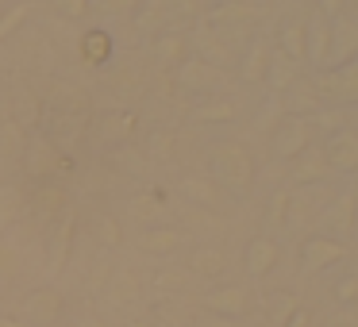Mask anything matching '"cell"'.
<instances>
[{
	"instance_id": "6da1fadb",
	"label": "cell",
	"mask_w": 358,
	"mask_h": 327,
	"mask_svg": "<svg viewBox=\"0 0 358 327\" xmlns=\"http://www.w3.org/2000/svg\"><path fill=\"white\" fill-rule=\"evenodd\" d=\"M208 166L212 173L208 177L216 181L224 193H235V196H247L250 185H255V154L243 139H224L208 150Z\"/></svg>"
},
{
	"instance_id": "7a4b0ae2",
	"label": "cell",
	"mask_w": 358,
	"mask_h": 327,
	"mask_svg": "<svg viewBox=\"0 0 358 327\" xmlns=\"http://www.w3.org/2000/svg\"><path fill=\"white\" fill-rule=\"evenodd\" d=\"M24 166L35 181H55L58 173H66V158L58 154L55 139L50 135H27L24 147Z\"/></svg>"
},
{
	"instance_id": "3957f363",
	"label": "cell",
	"mask_w": 358,
	"mask_h": 327,
	"mask_svg": "<svg viewBox=\"0 0 358 327\" xmlns=\"http://www.w3.org/2000/svg\"><path fill=\"white\" fill-rule=\"evenodd\" d=\"M312 131H316V124H312V119L285 116L278 127H273V154L285 158V162H293L296 154H304V150L312 147Z\"/></svg>"
},
{
	"instance_id": "277c9868",
	"label": "cell",
	"mask_w": 358,
	"mask_h": 327,
	"mask_svg": "<svg viewBox=\"0 0 358 327\" xmlns=\"http://www.w3.org/2000/svg\"><path fill=\"white\" fill-rule=\"evenodd\" d=\"M355 58H358V24L347 16L331 20L327 24V62H331V70H343Z\"/></svg>"
},
{
	"instance_id": "5b68a950",
	"label": "cell",
	"mask_w": 358,
	"mask_h": 327,
	"mask_svg": "<svg viewBox=\"0 0 358 327\" xmlns=\"http://www.w3.org/2000/svg\"><path fill=\"white\" fill-rule=\"evenodd\" d=\"M320 150H324L327 170H343V173L358 170V131L355 127H339V131H331L327 147H320Z\"/></svg>"
},
{
	"instance_id": "8992f818",
	"label": "cell",
	"mask_w": 358,
	"mask_h": 327,
	"mask_svg": "<svg viewBox=\"0 0 358 327\" xmlns=\"http://www.w3.org/2000/svg\"><path fill=\"white\" fill-rule=\"evenodd\" d=\"M304 254V273H320L327 266H335L339 258H347V242L343 239H327V235H312L301 247Z\"/></svg>"
},
{
	"instance_id": "52a82bcc",
	"label": "cell",
	"mask_w": 358,
	"mask_h": 327,
	"mask_svg": "<svg viewBox=\"0 0 358 327\" xmlns=\"http://www.w3.org/2000/svg\"><path fill=\"white\" fill-rule=\"evenodd\" d=\"M281 262V247L273 235H255V239L247 242V254H243V266H247L250 277H266V273H273Z\"/></svg>"
},
{
	"instance_id": "ba28073f",
	"label": "cell",
	"mask_w": 358,
	"mask_h": 327,
	"mask_svg": "<svg viewBox=\"0 0 358 327\" xmlns=\"http://www.w3.org/2000/svg\"><path fill=\"white\" fill-rule=\"evenodd\" d=\"M320 224H324V231H320V235H327V239H339L343 231H350V227H355V189L331 196L327 208L320 212Z\"/></svg>"
},
{
	"instance_id": "9c48e42d",
	"label": "cell",
	"mask_w": 358,
	"mask_h": 327,
	"mask_svg": "<svg viewBox=\"0 0 358 327\" xmlns=\"http://www.w3.org/2000/svg\"><path fill=\"white\" fill-rule=\"evenodd\" d=\"M62 308H66V296L58 293V289H35V293H27V300H24V316L31 319V324H39V327L62 319Z\"/></svg>"
},
{
	"instance_id": "30bf717a",
	"label": "cell",
	"mask_w": 358,
	"mask_h": 327,
	"mask_svg": "<svg viewBox=\"0 0 358 327\" xmlns=\"http://www.w3.org/2000/svg\"><path fill=\"white\" fill-rule=\"evenodd\" d=\"M178 81H181L185 89H201V93H212V89L224 85V70L193 54V58H185V62L178 66Z\"/></svg>"
},
{
	"instance_id": "8fae6325",
	"label": "cell",
	"mask_w": 358,
	"mask_h": 327,
	"mask_svg": "<svg viewBox=\"0 0 358 327\" xmlns=\"http://www.w3.org/2000/svg\"><path fill=\"white\" fill-rule=\"evenodd\" d=\"M181 193H185L196 208H212V212L224 208V201H227L224 189H220L208 173H189V177H181Z\"/></svg>"
},
{
	"instance_id": "7c38bea8",
	"label": "cell",
	"mask_w": 358,
	"mask_h": 327,
	"mask_svg": "<svg viewBox=\"0 0 358 327\" xmlns=\"http://www.w3.org/2000/svg\"><path fill=\"white\" fill-rule=\"evenodd\" d=\"M312 89H316V93L324 89V93H331L335 101H343V104L358 101V58H355V62H347L343 70H331L320 85H312Z\"/></svg>"
},
{
	"instance_id": "4fadbf2b",
	"label": "cell",
	"mask_w": 358,
	"mask_h": 327,
	"mask_svg": "<svg viewBox=\"0 0 358 327\" xmlns=\"http://www.w3.org/2000/svg\"><path fill=\"white\" fill-rule=\"evenodd\" d=\"M304 58H308L312 66L327 62V16L320 8L304 20Z\"/></svg>"
},
{
	"instance_id": "5bb4252c",
	"label": "cell",
	"mask_w": 358,
	"mask_h": 327,
	"mask_svg": "<svg viewBox=\"0 0 358 327\" xmlns=\"http://www.w3.org/2000/svg\"><path fill=\"white\" fill-rule=\"evenodd\" d=\"M185 247V235L178 231V227H147V231L139 235V250H147V254H158V258H166V254H173V250H181Z\"/></svg>"
},
{
	"instance_id": "9a60e30c",
	"label": "cell",
	"mask_w": 358,
	"mask_h": 327,
	"mask_svg": "<svg viewBox=\"0 0 358 327\" xmlns=\"http://www.w3.org/2000/svg\"><path fill=\"white\" fill-rule=\"evenodd\" d=\"M293 181L296 185H324V177L331 170H327V162H324V150L320 147H308L304 154H296L293 158Z\"/></svg>"
},
{
	"instance_id": "2e32d148",
	"label": "cell",
	"mask_w": 358,
	"mask_h": 327,
	"mask_svg": "<svg viewBox=\"0 0 358 327\" xmlns=\"http://www.w3.org/2000/svg\"><path fill=\"white\" fill-rule=\"evenodd\" d=\"M201 304L208 312H224V316H243L247 312V289L227 285V289H212V293L201 296Z\"/></svg>"
},
{
	"instance_id": "e0dca14e",
	"label": "cell",
	"mask_w": 358,
	"mask_h": 327,
	"mask_svg": "<svg viewBox=\"0 0 358 327\" xmlns=\"http://www.w3.org/2000/svg\"><path fill=\"white\" fill-rule=\"evenodd\" d=\"M135 112H120V108H112V112H104L101 116V124H96V131H101V139L104 143H127L135 135Z\"/></svg>"
},
{
	"instance_id": "ac0fdd59",
	"label": "cell",
	"mask_w": 358,
	"mask_h": 327,
	"mask_svg": "<svg viewBox=\"0 0 358 327\" xmlns=\"http://www.w3.org/2000/svg\"><path fill=\"white\" fill-rule=\"evenodd\" d=\"M31 208H35V216H43V219L62 216L66 212V189L58 185V181H39V189H35V196H31Z\"/></svg>"
},
{
	"instance_id": "d6986e66",
	"label": "cell",
	"mask_w": 358,
	"mask_h": 327,
	"mask_svg": "<svg viewBox=\"0 0 358 327\" xmlns=\"http://www.w3.org/2000/svg\"><path fill=\"white\" fill-rule=\"evenodd\" d=\"M224 266H227L224 250L196 247L193 254H189V262H185V273H189V277H220V273H224Z\"/></svg>"
},
{
	"instance_id": "ffe728a7",
	"label": "cell",
	"mask_w": 358,
	"mask_h": 327,
	"mask_svg": "<svg viewBox=\"0 0 358 327\" xmlns=\"http://www.w3.org/2000/svg\"><path fill=\"white\" fill-rule=\"evenodd\" d=\"M296 70H301V66H296L293 58H285L278 47H273V54H270V70H266V81H270L273 96H278V93H289V89L296 85Z\"/></svg>"
},
{
	"instance_id": "44dd1931",
	"label": "cell",
	"mask_w": 358,
	"mask_h": 327,
	"mask_svg": "<svg viewBox=\"0 0 358 327\" xmlns=\"http://www.w3.org/2000/svg\"><path fill=\"white\" fill-rule=\"evenodd\" d=\"M270 54H273V47L266 39H255V47L247 50V58H243V81H266V70H270Z\"/></svg>"
},
{
	"instance_id": "7402d4cb",
	"label": "cell",
	"mask_w": 358,
	"mask_h": 327,
	"mask_svg": "<svg viewBox=\"0 0 358 327\" xmlns=\"http://www.w3.org/2000/svg\"><path fill=\"white\" fill-rule=\"evenodd\" d=\"M320 108V93L312 85H293L285 96V104H281V112H289V116H301V119H312Z\"/></svg>"
},
{
	"instance_id": "603a6c76",
	"label": "cell",
	"mask_w": 358,
	"mask_h": 327,
	"mask_svg": "<svg viewBox=\"0 0 358 327\" xmlns=\"http://www.w3.org/2000/svg\"><path fill=\"white\" fill-rule=\"evenodd\" d=\"M281 54L293 58L296 66L304 62V20L301 16H285V24H281Z\"/></svg>"
},
{
	"instance_id": "cb8c5ba5",
	"label": "cell",
	"mask_w": 358,
	"mask_h": 327,
	"mask_svg": "<svg viewBox=\"0 0 358 327\" xmlns=\"http://www.w3.org/2000/svg\"><path fill=\"white\" fill-rule=\"evenodd\" d=\"M162 212H166V193H143L131 201V219H139L147 227L162 224Z\"/></svg>"
},
{
	"instance_id": "d4e9b609",
	"label": "cell",
	"mask_w": 358,
	"mask_h": 327,
	"mask_svg": "<svg viewBox=\"0 0 358 327\" xmlns=\"http://www.w3.org/2000/svg\"><path fill=\"white\" fill-rule=\"evenodd\" d=\"M81 54H85L89 66H104L112 58V35L101 31V27L85 31V35H81Z\"/></svg>"
},
{
	"instance_id": "484cf974",
	"label": "cell",
	"mask_w": 358,
	"mask_h": 327,
	"mask_svg": "<svg viewBox=\"0 0 358 327\" xmlns=\"http://www.w3.org/2000/svg\"><path fill=\"white\" fill-rule=\"evenodd\" d=\"M70 242H73V212H62V224H58V235H55V242H50V273H58V270H62Z\"/></svg>"
},
{
	"instance_id": "4316f807",
	"label": "cell",
	"mask_w": 358,
	"mask_h": 327,
	"mask_svg": "<svg viewBox=\"0 0 358 327\" xmlns=\"http://www.w3.org/2000/svg\"><path fill=\"white\" fill-rule=\"evenodd\" d=\"M158 58H162V62H173V66H181L189 58V39L185 35H178V31H166V35H158Z\"/></svg>"
},
{
	"instance_id": "83f0119b",
	"label": "cell",
	"mask_w": 358,
	"mask_h": 327,
	"mask_svg": "<svg viewBox=\"0 0 358 327\" xmlns=\"http://www.w3.org/2000/svg\"><path fill=\"white\" fill-rule=\"evenodd\" d=\"M235 112H239L235 101H212V104L193 108V119L196 124H224V119H235Z\"/></svg>"
},
{
	"instance_id": "f1b7e54d",
	"label": "cell",
	"mask_w": 358,
	"mask_h": 327,
	"mask_svg": "<svg viewBox=\"0 0 358 327\" xmlns=\"http://www.w3.org/2000/svg\"><path fill=\"white\" fill-rule=\"evenodd\" d=\"M289 219V189H281V193L270 196V212H266V227L270 231H281Z\"/></svg>"
},
{
	"instance_id": "f546056e",
	"label": "cell",
	"mask_w": 358,
	"mask_h": 327,
	"mask_svg": "<svg viewBox=\"0 0 358 327\" xmlns=\"http://www.w3.org/2000/svg\"><path fill=\"white\" fill-rule=\"evenodd\" d=\"M27 139L24 131H20V119H4L0 124V150H16V154H24Z\"/></svg>"
},
{
	"instance_id": "4dcf8cb0",
	"label": "cell",
	"mask_w": 358,
	"mask_h": 327,
	"mask_svg": "<svg viewBox=\"0 0 358 327\" xmlns=\"http://www.w3.org/2000/svg\"><path fill=\"white\" fill-rule=\"evenodd\" d=\"M278 119H285V112H281V101H278V96H270V101H266V108L255 116V131H266V135H273V127H278Z\"/></svg>"
},
{
	"instance_id": "1f68e13d",
	"label": "cell",
	"mask_w": 358,
	"mask_h": 327,
	"mask_svg": "<svg viewBox=\"0 0 358 327\" xmlns=\"http://www.w3.org/2000/svg\"><path fill=\"white\" fill-rule=\"evenodd\" d=\"M96 235H101L108 247H124V231H120V224L112 216H101L96 219Z\"/></svg>"
},
{
	"instance_id": "d6a6232c",
	"label": "cell",
	"mask_w": 358,
	"mask_h": 327,
	"mask_svg": "<svg viewBox=\"0 0 358 327\" xmlns=\"http://www.w3.org/2000/svg\"><path fill=\"white\" fill-rule=\"evenodd\" d=\"M255 16H258L255 4H220V8H216L220 24H224V20H255Z\"/></svg>"
},
{
	"instance_id": "836d02e7",
	"label": "cell",
	"mask_w": 358,
	"mask_h": 327,
	"mask_svg": "<svg viewBox=\"0 0 358 327\" xmlns=\"http://www.w3.org/2000/svg\"><path fill=\"white\" fill-rule=\"evenodd\" d=\"M162 20H166V4H143V12H139V31H155Z\"/></svg>"
},
{
	"instance_id": "e575fe53",
	"label": "cell",
	"mask_w": 358,
	"mask_h": 327,
	"mask_svg": "<svg viewBox=\"0 0 358 327\" xmlns=\"http://www.w3.org/2000/svg\"><path fill=\"white\" fill-rule=\"evenodd\" d=\"M135 293H139V281H135V277H127V273H120V277H116V285H112V300H116V304L135 300Z\"/></svg>"
},
{
	"instance_id": "d590c367",
	"label": "cell",
	"mask_w": 358,
	"mask_h": 327,
	"mask_svg": "<svg viewBox=\"0 0 358 327\" xmlns=\"http://www.w3.org/2000/svg\"><path fill=\"white\" fill-rule=\"evenodd\" d=\"M335 300H343V304L358 300V273H347V277L335 281Z\"/></svg>"
},
{
	"instance_id": "8d00e7d4",
	"label": "cell",
	"mask_w": 358,
	"mask_h": 327,
	"mask_svg": "<svg viewBox=\"0 0 358 327\" xmlns=\"http://www.w3.org/2000/svg\"><path fill=\"white\" fill-rule=\"evenodd\" d=\"M20 273V262H16V250L8 242H0V281H8Z\"/></svg>"
},
{
	"instance_id": "74e56055",
	"label": "cell",
	"mask_w": 358,
	"mask_h": 327,
	"mask_svg": "<svg viewBox=\"0 0 358 327\" xmlns=\"http://www.w3.org/2000/svg\"><path fill=\"white\" fill-rule=\"evenodd\" d=\"M24 16H27V4H16V8H8V16H0V39H4L16 24H24Z\"/></svg>"
},
{
	"instance_id": "f35d334b",
	"label": "cell",
	"mask_w": 358,
	"mask_h": 327,
	"mask_svg": "<svg viewBox=\"0 0 358 327\" xmlns=\"http://www.w3.org/2000/svg\"><path fill=\"white\" fill-rule=\"evenodd\" d=\"M170 150H173V135L170 131H158L155 139H150V154H155V158H166Z\"/></svg>"
},
{
	"instance_id": "ab89813d",
	"label": "cell",
	"mask_w": 358,
	"mask_h": 327,
	"mask_svg": "<svg viewBox=\"0 0 358 327\" xmlns=\"http://www.w3.org/2000/svg\"><path fill=\"white\" fill-rule=\"evenodd\" d=\"M185 281H189L185 270H166V273H158V277H155V285L158 289H173V285H185Z\"/></svg>"
},
{
	"instance_id": "60d3db41",
	"label": "cell",
	"mask_w": 358,
	"mask_h": 327,
	"mask_svg": "<svg viewBox=\"0 0 358 327\" xmlns=\"http://www.w3.org/2000/svg\"><path fill=\"white\" fill-rule=\"evenodd\" d=\"M289 327H308V312H304V308H296L293 316H289Z\"/></svg>"
},
{
	"instance_id": "b9f144b4",
	"label": "cell",
	"mask_w": 358,
	"mask_h": 327,
	"mask_svg": "<svg viewBox=\"0 0 358 327\" xmlns=\"http://www.w3.org/2000/svg\"><path fill=\"white\" fill-rule=\"evenodd\" d=\"M0 327H27L24 319H12V316H0Z\"/></svg>"
},
{
	"instance_id": "7bdbcfd3",
	"label": "cell",
	"mask_w": 358,
	"mask_h": 327,
	"mask_svg": "<svg viewBox=\"0 0 358 327\" xmlns=\"http://www.w3.org/2000/svg\"><path fill=\"white\" fill-rule=\"evenodd\" d=\"M78 327H104V324H101V319H93V316H89V319H78Z\"/></svg>"
},
{
	"instance_id": "ee69618b",
	"label": "cell",
	"mask_w": 358,
	"mask_h": 327,
	"mask_svg": "<svg viewBox=\"0 0 358 327\" xmlns=\"http://www.w3.org/2000/svg\"><path fill=\"white\" fill-rule=\"evenodd\" d=\"M201 327H235V324H227V319H224V324H220V319H204Z\"/></svg>"
},
{
	"instance_id": "f6af8a7d",
	"label": "cell",
	"mask_w": 358,
	"mask_h": 327,
	"mask_svg": "<svg viewBox=\"0 0 358 327\" xmlns=\"http://www.w3.org/2000/svg\"><path fill=\"white\" fill-rule=\"evenodd\" d=\"M0 16H4V8H0Z\"/></svg>"
}]
</instances>
